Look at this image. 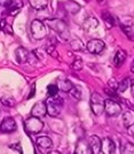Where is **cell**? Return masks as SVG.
<instances>
[{
    "label": "cell",
    "mask_w": 134,
    "mask_h": 154,
    "mask_svg": "<svg viewBox=\"0 0 134 154\" xmlns=\"http://www.w3.org/2000/svg\"><path fill=\"white\" fill-rule=\"evenodd\" d=\"M46 22H47L48 26H51V29H53L54 31L56 32L64 42L70 40V32H69L68 26H67V23L64 21L55 19V20H47Z\"/></svg>",
    "instance_id": "cell-1"
},
{
    "label": "cell",
    "mask_w": 134,
    "mask_h": 154,
    "mask_svg": "<svg viewBox=\"0 0 134 154\" xmlns=\"http://www.w3.org/2000/svg\"><path fill=\"white\" fill-rule=\"evenodd\" d=\"M47 107V114L52 117H56L61 114L63 101L58 97H48V99L45 101Z\"/></svg>",
    "instance_id": "cell-2"
},
{
    "label": "cell",
    "mask_w": 134,
    "mask_h": 154,
    "mask_svg": "<svg viewBox=\"0 0 134 154\" xmlns=\"http://www.w3.org/2000/svg\"><path fill=\"white\" fill-rule=\"evenodd\" d=\"M15 55H16V60L19 63H30L33 64L37 62V55L34 54V52H29L25 50L24 47H19L15 51Z\"/></svg>",
    "instance_id": "cell-3"
},
{
    "label": "cell",
    "mask_w": 134,
    "mask_h": 154,
    "mask_svg": "<svg viewBox=\"0 0 134 154\" xmlns=\"http://www.w3.org/2000/svg\"><path fill=\"white\" fill-rule=\"evenodd\" d=\"M24 129H25V131L28 134L37 135L44 129V123L39 117L31 116V117L26 119L24 121Z\"/></svg>",
    "instance_id": "cell-4"
},
{
    "label": "cell",
    "mask_w": 134,
    "mask_h": 154,
    "mask_svg": "<svg viewBox=\"0 0 134 154\" xmlns=\"http://www.w3.org/2000/svg\"><path fill=\"white\" fill-rule=\"evenodd\" d=\"M30 28H31L32 37L36 40H41V39H44L47 36V28L39 20H33Z\"/></svg>",
    "instance_id": "cell-5"
},
{
    "label": "cell",
    "mask_w": 134,
    "mask_h": 154,
    "mask_svg": "<svg viewBox=\"0 0 134 154\" xmlns=\"http://www.w3.org/2000/svg\"><path fill=\"white\" fill-rule=\"evenodd\" d=\"M104 103L106 100L99 93L94 92L91 96V109L95 115H101L104 112Z\"/></svg>",
    "instance_id": "cell-6"
},
{
    "label": "cell",
    "mask_w": 134,
    "mask_h": 154,
    "mask_svg": "<svg viewBox=\"0 0 134 154\" xmlns=\"http://www.w3.org/2000/svg\"><path fill=\"white\" fill-rule=\"evenodd\" d=\"M104 112L109 116H116L121 113V106L112 99H107L104 103Z\"/></svg>",
    "instance_id": "cell-7"
},
{
    "label": "cell",
    "mask_w": 134,
    "mask_h": 154,
    "mask_svg": "<svg viewBox=\"0 0 134 154\" xmlns=\"http://www.w3.org/2000/svg\"><path fill=\"white\" fill-rule=\"evenodd\" d=\"M104 47H106V44L101 39H91L86 45L87 51L92 54H100L101 52H103Z\"/></svg>",
    "instance_id": "cell-8"
},
{
    "label": "cell",
    "mask_w": 134,
    "mask_h": 154,
    "mask_svg": "<svg viewBox=\"0 0 134 154\" xmlns=\"http://www.w3.org/2000/svg\"><path fill=\"white\" fill-rule=\"evenodd\" d=\"M17 125L15 120L12 117H6L5 120H2V122L0 123V131L1 132H5V134H10L16 131Z\"/></svg>",
    "instance_id": "cell-9"
},
{
    "label": "cell",
    "mask_w": 134,
    "mask_h": 154,
    "mask_svg": "<svg viewBox=\"0 0 134 154\" xmlns=\"http://www.w3.org/2000/svg\"><path fill=\"white\" fill-rule=\"evenodd\" d=\"M47 114V107H46V103L45 101H38L31 109V115L34 117H44Z\"/></svg>",
    "instance_id": "cell-10"
},
{
    "label": "cell",
    "mask_w": 134,
    "mask_h": 154,
    "mask_svg": "<svg viewBox=\"0 0 134 154\" xmlns=\"http://www.w3.org/2000/svg\"><path fill=\"white\" fill-rule=\"evenodd\" d=\"M75 154H93L87 139H80L77 143Z\"/></svg>",
    "instance_id": "cell-11"
},
{
    "label": "cell",
    "mask_w": 134,
    "mask_h": 154,
    "mask_svg": "<svg viewBox=\"0 0 134 154\" xmlns=\"http://www.w3.org/2000/svg\"><path fill=\"white\" fill-rule=\"evenodd\" d=\"M116 151V145L111 138H104L101 145V152L103 154H114Z\"/></svg>",
    "instance_id": "cell-12"
},
{
    "label": "cell",
    "mask_w": 134,
    "mask_h": 154,
    "mask_svg": "<svg viewBox=\"0 0 134 154\" xmlns=\"http://www.w3.org/2000/svg\"><path fill=\"white\" fill-rule=\"evenodd\" d=\"M88 143L91 149H92V153L93 154H100L101 152V145H102V140L97 137V136H91L88 137Z\"/></svg>",
    "instance_id": "cell-13"
},
{
    "label": "cell",
    "mask_w": 134,
    "mask_h": 154,
    "mask_svg": "<svg viewBox=\"0 0 134 154\" xmlns=\"http://www.w3.org/2000/svg\"><path fill=\"white\" fill-rule=\"evenodd\" d=\"M22 7H23L22 0H14L13 4L7 8V14L10 16H15L16 14H19V12L22 9Z\"/></svg>",
    "instance_id": "cell-14"
},
{
    "label": "cell",
    "mask_w": 134,
    "mask_h": 154,
    "mask_svg": "<svg viewBox=\"0 0 134 154\" xmlns=\"http://www.w3.org/2000/svg\"><path fill=\"white\" fill-rule=\"evenodd\" d=\"M99 26V21L95 19V17H93V16H91V17H87V19L84 21L83 23V28L86 30V31H93L94 29H96Z\"/></svg>",
    "instance_id": "cell-15"
},
{
    "label": "cell",
    "mask_w": 134,
    "mask_h": 154,
    "mask_svg": "<svg viewBox=\"0 0 134 154\" xmlns=\"http://www.w3.org/2000/svg\"><path fill=\"white\" fill-rule=\"evenodd\" d=\"M123 123L126 128H131L134 125V110L128 109L123 114Z\"/></svg>",
    "instance_id": "cell-16"
},
{
    "label": "cell",
    "mask_w": 134,
    "mask_h": 154,
    "mask_svg": "<svg viewBox=\"0 0 134 154\" xmlns=\"http://www.w3.org/2000/svg\"><path fill=\"white\" fill-rule=\"evenodd\" d=\"M63 6H64V8H65V11H67L68 13L72 14V15H75V14H77L79 11H80V6H79V4H77L76 1H72V0H68V1H65Z\"/></svg>",
    "instance_id": "cell-17"
},
{
    "label": "cell",
    "mask_w": 134,
    "mask_h": 154,
    "mask_svg": "<svg viewBox=\"0 0 134 154\" xmlns=\"http://www.w3.org/2000/svg\"><path fill=\"white\" fill-rule=\"evenodd\" d=\"M126 57H127V54L124 50H118L116 52L115 57H114V63H115L116 67H121V64L125 62Z\"/></svg>",
    "instance_id": "cell-18"
},
{
    "label": "cell",
    "mask_w": 134,
    "mask_h": 154,
    "mask_svg": "<svg viewBox=\"0 0 134 154\" xmlns=\"http://www.w3.org/2000/svg\"><path fill=\"white\" fill-rule=\"evenodd\" d=\"M37 145H38L40 148H43V149H47V148L52 147V145H53V141L49 137H47V136H43V137H38L37 138Z\"/></svg>",
    "instance_id": "cell-19"
},
{
    "label": "cell",
    "mask_w": 134,
    "mask_h": 154,
    "mask_svg": "<svg viewBox=\"0 0 134 154\" xmlns=\"http://www.w3.org/2000/svg\"><path fill=\"white\" fill-rule=\"evenodd\" d=\"M56 85H58V90L63 91V92H70L71 89L73 88V85H72L70 81L64 79V78H58Z\"/></svg>",
    "instance_id": "cell-20"
},
{
    "label": "cell",
    "mask_w": 134,
    "mask_h": 154,
    "mask_svg": "<svg viewBox=\"0 0 134 154\" xmlns=\"http://www.w3.org/2000/svg\"><path fill=\"white\" fill-rule=\"evenodd\" d=\"M29 4L33 9H44L45 7L47 6L48 0H29Z\"/></svg>",
    "instance_id": "cell-21"
},
{
    "label": "cell",
    "mask_w": 134,
    "mask_h": 154,
    "mask_svg": "<svg viewBox=\"0 0 134 154\" xmlns=\"http://www.w3.org/2000/svg\"><path fill=\"white\" fill-rule=\"evenodd\" d=\"M102 19H103V21H104L107 28H109V29H111L112 26H115V19H114L112 15L110 13H108V12H104V13L102 14Z\"/></svg>",
    "instance_id": "cell-22"
},
{
    "label": "cell",
    "mask_w": 134,
    "mask_h": 154,
    "mask_svg": "<svg viewBox=\"0 0 134 154\" xmlns=\"http://www.w3.org/2000/svg\"><path fill=\"white\" fill-rule=\"evenodd\" d=\"M69 93H70V96L72 97V98H75L76 100H82V98H83V91H82V89H80L78 85H73V88L71 89V91Z\"/></svg>",
    "instance_id": "cell-23"
},
{
    "label": "cell",
    "mask_w": 134,
    "mask_h": 154,
    "mask_svg": "<svg viewBox=\"0 0 134 154\" xmlns=\"http://www.w3.org/2000/svg\"><path fill=\"white\" fill-rule=\"evenodd\" d=\"M1 103L4 106H6V107H14L16 105V101H15V99H14L13 97L4 96L1 97Z\"/></svg>",
    "instance_id": "cell-24"
},
{
    "label": "cell",
    "mask_w": 134,
    "mask_h": 154,
    "mask_svg": "<svg viewBox=\"0 0 134 154\" xmlns=\"http://www.w3.org/2000/svg\"><path fill=\"white\" fill-rule=\"evenodd\" d=\"M128 86H131V81H130V78H124L121 82L118 83V89L117 91L118 92H125V91L127 90Z\"/></svg>",
    "instance_id": "cell-25"
},
{
    "label": "cell",
    "mask_w": 134,
    "mask_h": 154,
    "mask_svg": "<svg viewBox=\"0 0 134 154\" xmlns=\"http://www.w3.org/2000/svg\"><path fill=\"white\" fill-rule=\"evenodd\" d=\"M0 30H2L5 33L13 35V29H12V26H8V23H7L5 20H1V21H0Z\"/></svg>",
    "instance_id": "cell-26"
},
{
    "label": "cell",
    "mask_w": 134,
    "mask_h": 154,
    "mask_svg": "<svg viewBox=\"0 0 134 154\" xmlns=\"http://www.w3.org/2000/svg\"><path fill=\"white\" fill-rule=\"evenodd\" d=\"M121 154H134V144L126 143L121 148Z\"/></svg>",
    "instance_id": "cell-27"
},
{
    "label": "cell",
    "mask_w": 134,
    "mask_h": 154,
    "mask_svg": "<svg viewBox=\"0 0 134 154\" xmlns=\"http://www.w3.org/2000/svg\"><path fill=\"white\" fill-rule=\"evenodd\" d=\"M58 85H55V84H49V85L47 86V94H48V97H56L58 96Z\"/></svg>",
    "instance_id": "cell-28"
},
{
    "label": "cell",
    "mask_w": 134,
    "mask_h": 154,
    "mask_svg": "<svg viewBox=\"0 0 134 154\" xmlns=\"http://www.w3.org/2000/svg\"><path fill=\"white\" fill-rule=\"evenodd\" d=\"M83 60L79 58H77L73 62H72V64H71V68L73 69V70H82L83 69Z\"/></svg>",
    "instance_id": "cell-29"
},
{
    "label": "cell",
    "mask_w": 134,
    "mask_h": 154,
    "mask_svg": "<svg viewBox=\"0 0 134 154\" xmlns=\"http://www.w3.org/2000/svg\"><path fill=\"white\" fill-rule=\"evenodd\" d=\"M71 44V47H72V50H75V51H80V50H83V43L79 40V39H76V40H72L70 43Z\"/></svg>",
    "instance_id": "cell-30"
},
{
    "label": "cell",
    "mask_w": 134,
    "mask_h": 154,
    "mask_svg": "<svg viewBox=\"0 0 134 154\" xmlns=\"http://www.w3.org/2000/svg\"><path fill=\"white\" fill-rule=\"evenodd\" d=\"M46 52L51 55L52 58H58V51H56V48H55V46H53V45L48 46Z\"/></svg>",
    "instance_id": "cell-31"
},
{
    "label": "cell",
    "mask_w": 134,
    "mask_h": 154,
    "mask_svg": "<svg viewBox=\"0 0 134 154\" xmlns=\"http://www.w3.org/2000/svg\"><path fill=\"white\" fill-rule=\"evenodd\" d=\"M108 88H110L111 90H114V91H117V89H118V82L116 81L115 78L109 79L108 81Z\"/></svg>",
    "instance_id": "cell-32"
},
{
    "label": "cell",
    "mask_w": 134,
    "mask_h": 154,
    "mask_svg": "<svg viewBox=\"0 0 134 154\" xmlns=\"http://www.w3.org/2000/svg\"><path fill=\"white\" fill-rule=\"evenodd\" d=\"M123 30L125 32V35L127 36L128 38L131 39V40H134V32L128 28V26H123Z\"/></svg>",
    "instance_id": "cell-33"
},
{
    "label": "cell",
    "mask_w": 134,
    "mask_h": 154,
    "mask_svg": "<svg viewBox=\"0 0 134 154\" xmlns=\"http://www.w3.org/2000/svg\"><path fill=\"white\" fill-rule=\"evenodd\" d=\"M9 147L12 148V149H15V151H19V153H22L23 151H22V147H21V144L19 143H15V144H12V145H9Z\"/></svg>",
    "instance_id": "cell-34"
},
{
    "label": "cell",
    "mask_w": 134,
    "mask_h": 154,
    "mask_svg": "<svg viewBox=\"0 0 134 154\" xmlns=\"http://www.w3.org/2000/svg\"><path fill=\"white\" fill-rule=\"evenodd\" d=\"M14 0H0V6H4V7H8L10 6L13 4Z\"/></svg>",
    "instance_id": "cell-35"
},
{
    "label": "cell",
    "mask_w": 134,
    "mask_h": 154,
    "mask_svg": "<svg viewBox=\"0 0 134 154\" xmlns=\"http://www.w3.org/2000/svg\"><path fill=\"white\" fill-rule=\"evenodd\" d=\"M104 92L108 94V96H110V97H112V98H116V91H114V90H111L110 88H106L104 89Z\"/></svg>",
    "instance_id": "cell-36"
},
{
    "label": "cell",
    "mask_w": 134,
    "mask_h": 154,
    "mask_svg": "<svg viewBox=\"0 0 134 154\" xmlns=\"http://www.w3.org/2000/svg\"><path fill=\"white\" fill-rule=\"evenodd\" d=\"M34 92H36V85H32V90L30 92V96H29V99H31L32 97L34 96Z\"/></svg>",
    "instance_id": "cell-37"
},
{
    "label": "cell",
    "mask_w": 134,
    "mask_h": 154,
    "mask_svg": "<svg viewBox=\"0 0 134 154\" xmlns=\"http://www.w3.org/2000/svg\"><path fill=\"white\" fill-rule=\"evenodd\" d=\"M131 92H132V96H134V81L131 82Z\"/></svg>",
    "instance_id": "cell-38"
},
{
    "label": "cell",
    "mask_w": 134,
    "mask_h": 154,
    "mask_svg": "<svg viewBox=\"0 0 134 154\" xmlns=\"http://www.w3.org/2000/svg\"><path fill=\"white\" fill-rule=\"evenodd\" d=\"M48 154H61V153L58 152V151H51V152H48Z\"/></svg>",
    "instance_id": "cell-39"
},
{
    "label": "cell",
    "mask_w": 134,
    "mask_h": 154,
    "mask_svg": "<svg viewBox=\"0 0 134 154\" xmlns=\"http://www.w3.org/2000/svg\"><path fill=\"white\" fill-rule=\"evenodd\" d=\"M131 71L134 74V60H133V62H132V64H131Z\"/></svg>",
    "instance_id": "cell-40"
},
{
    "label": "cell",
    "mask_w": 134,
    "mask_h": 154,
    "mask_svg": "<svg viewBox=\"0 0 134 154\" xmlns=\"http://www.w3.org/2000/svg\"><path fill=\"white\" fill-rule=\"evenodd\" d=\"M96 1H99V2H101V1H103V0H96Z\"/></svg>",
    "instance_id": "cell-41"
}]
</instances>
